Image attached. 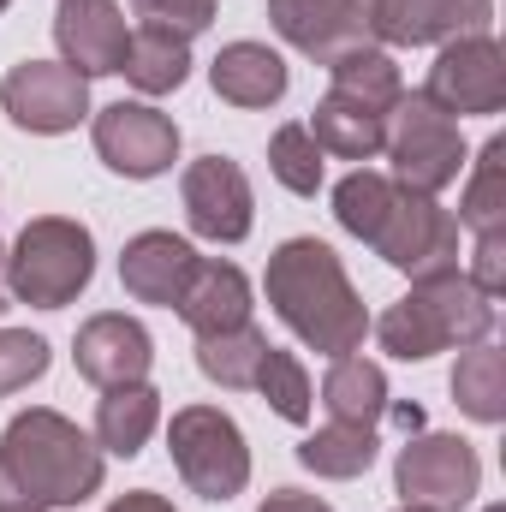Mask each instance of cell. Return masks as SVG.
I'll use <instances>...</instances> for the list:
<instances>
[{
    "label": "cell",
    "mask_w": 506,
    "mask_h": 512,
    "mask_svg": "<svg viewBox=\"0 0 506 512\" xmlns=\"http://www.w3.org/2000/svg\"><path fill=\"white\" fill-rule=\"evenodd\" d=\"M102 447L48 405H30L0 435V512H60L84 507L102 489Z\"/></svg>",
    "instance_id": "1"
},
{
    "label": "cell",
    "mask_w": 506,
    "mask_h": 512,
    "mask_svg": "<svg viewBox=\"0 0 506 512\" xmlns=\"http://www.w3.org/2000/svg\"><path fill=\"white\" fill-rule=\"evenodd\" d=\"M268 304L274 316L322 358H346L364 346L370 334V310L358 298V286L346 280V262L334 256V245L322 239H286L268 256Z\"/></svg>",
    "instance_id": "2"
},
{
    "label": "cell",
    "mask_w": 506,
    "mask_h": 512,
    "mask_svg": "<svg viewBox=\"0 0 506 512\" xmlns=\"http://www.w3.org/2000/svg\"><path fill=\"white\" fill-rule=\"evenodd\" d=\"M489 334H495V298H483L459 268L453 274L411 280V292L399 304H387L381 322H376L381 352H393L399 364H423L435 352L477 346Z\"/></svg>",
    "instance_id": "3"
},
{
    "label": "cell",
    "mask_w": 506,
    "mask_h": 512,
    "mask_svg": "<svg viewBox=\"0 0 506 512\" xmlns=\"http://www.w3.org/2000/svg\"><path fill=\"white\" fill-rule=\"evenodd\" d=\"M96 280V239L72 215H36L6 251V292L30 310H66Z\"/></svg>",
    "instance_id": "4"
},
{
    "label": "cell",
    "mask_w": 506,
    "mask_h": 512,
    "mask_svg": "<svg viewBox=\"0 0 506 512\" xmlns=\"http://www.w3.org/2000/svg\"><path fill=\"white\" fill-rule=\"evenodd\" d=\"M167 453H173V471L185 477V489L203 495V501H233L251 483L245 429L221 405H185V411H173Z\"/></svg>",
    "instance_id": "5"
},
{
    "label": "cell",
    "mask_w": 506,
    "mask_h": 512,
    "mask_svg": "<svg viewBox=\"0 0 506 512\" xmlns=\"http://www.w3.org/2000/svg\"><path fill=\"white\" fill-rule=\"evenodd\" d=\"M387 161H393V179L417 197H441L459 173H465V137L459 120H447L423 90L399 96L387 108Z\"/></svg>",
    "instance_id": "6"
},
{
    "label": "cell",
    "mask_w": 506,
    "mask_h": 512,
    "mask_svg": "<svg viewBox=\"0 0 506 512\" xmlns=\"http://www.w3.org/2000/svg\"><path fill=\"white\" fill-rule=\"evenodd\" d=\"M393 489H399L405 507L465 512L477 501V489H483V459L459 435L417 429V435H405V447L393 459Z\"/></svg>",
    "instance_id": "7"
},
{
    "label": "cell",
    "mask_w": 506,
    "mask_h": 512,
    "mask_svg": "<svg viewBox=\"0 0 506 512\" xmlns=\"http://www.w3.org/2000/svg\"><path fill=\"white\" fill-rule=\"evenodd\" d=\"M370 251L411 274V280H429V274H453L459 268V221L435 203V197H417L393 179V203L381 215V227L370 233Z\"/></svg>",
    "instance_id": "8"
},
{
    "label": "cell",
    "mask_w": 506,
    "mask_h": 512,
    "mask_svg": "<svg viewBox=\"0 0 506 512\" xmlns=\"http://www.w3.org/2000/svg\"><path fill=\"white\" fill-rule=\"evenodd\" d=\"M423 96H429L447 120H465V114H501L506 108V54H501V42H495L489 30L441 42Z\"/></svg>",
    "instance_id": "9"
},
{
    "label": "cell",
    "mask_w": 506,
    "mask_h": 512,
    "mask_svg": "<svg viewBox=\"0 0 506 512\" xmlns=\"http://www.w3.org/2000/svg\"><path fill=\"white\" fill-rule=\"evenodd\" d=\"M0 108L18 131L60 137L90 120V78H78L66 60H18L0 84Z\"/></svg>",
    "instance_id": "10"
},
{
    "label": "cell",
    "mask_w": 506,
    "mask_h": 512,
    "mask_svg": "<svg viewBox=\"0 0 506 512\" xmlns=\"http://www.w3.org/2000/svg\"><path fill=\"white\" fill-rule=\"evenodd\" d=\"M376 6L381 0H268V24L304 60L334 66L340 54L376 42Z\"/></svg>",
    "instance_id": "11"
},
{
    "label": "cell",
    "mask_w": 506,
    "mask_h": 512,
    "mask_svg": "<svg viewBox=\"0 0 506 512\" xmlns=\"http://www.w3.org/2000/svg\"><path fill=\"white\" fill-rule=\"evenodd\" d=\"M90 143L126 179H161L179 161V126L149 102H108L90 120Z\"/></svg>",
    "instance_id": "12"
},
{
    "label": "cell",
    "mask_w": 506,
    "mask_h": 512,
    "mask_svg": "<svg viewBox=\"0 0 506 512\" xmlns=\"http://www.w3.org/2000/svg\"><path fill=\"white\" fill-rule=\"evenodd\" d=\"M179 197H185V221L197 239H209V245H245L251 239L256 197L239 161H227V155L191 161L179 179Z\"/></svg>",
    "instance_id": "13"
},
{
    "label": "cell",
    "mask_w": 506,
    "mask_h": 512,
    "mask_svg": "<svg viewBox=\"0 0 506 512\" xmlns=\"http://www.w3.org/2000/svg\"><path fill=\"white\" fill-rule=\"evenodd\" d=\"M54 42H60V60H66L78 78H108V72L126 66L131 24L114 0H60V12H54Z\"/></svg>",
    "instance_id": "14"
},
{
    "label": "cell",
    "mask_w": 506,
    "mask_h": 512,
    "mask_svg": "<svg viewBox=\"0 0 506 512\" xmlns=\"http://www.w3.org/2000/svg\"><path fill=\"white\" fill-rule=\"evenodd\" d=\"M72 358H78V376L96 387H126V382H149V364H155V340L137 316L120 310H102L78 328L72 340Z\"/></svg>",
    "instance_id": "15"
},
{
    "label": "cell",
    "mask_w": 506,
    "mask_h": 512,
    "mask_svg": "<svg viewBox=\"0 0 506 512\" xmlns=\"http://www.w3.org/2000/svg\"><path fill=\"white\" fill-rule=\"evenodd\" d=\"M495 0H381L376 6V42L393 48H441L453 36L489 30Z\"/></svg>",
    "instance_id": "16"
},
{
    "label": "cell",
    "mask_w": 506,
    "mask_h": 512,
    "mask_svg": "<svg viewBox=\"0 0 506 512\" xmlns=\"http://www.w3.org/2000/svg\"><path fill=\"white\" fill-rule=\"evenodd\" d=\"M197 262H203V256L191 251L179 233H137V239H126V251H120V286H126L137 304L173 310V304L185 298Z\"/></svg>",
    "instance_id": "17"
},
{
    "label": "cell",
    "mask_w": 506,
    "mask_h": 512,
    "mask_svg": "<svg viewBox=\"0 0 506 512\" xmlns=\"http://www.w3.org/2000/svg\"><path fill=\"white\" fill-rule=\"evenodd\" d=\"M179 310V322L191 328V334H227V328H245L251 322V280H245V268H233V262H221V256H203L197 262V274H191V286H185V298L173 304Z\"/></svg>",
    "instance_id": "18"
},
{
    "label": "cell",
    "mask_w": 506,
    "mask_h": 512,
    "mask_svg": "<svg viewBox=\"0 0 506 512\" xmlns=\"http://www.w3.org/2000/svg\"><path fill=\"white\" fill-rule=\"evenodd\" d=\"M209 84L221 102L233 108H274L286 96V60L268 48V42H227L215 60H209Z\"/></svg>",
    "instance_id": "19"
},
{
    "label": "cell",
    "mask_w": 506,
    "mask_h": 512,
    "mask_svg": "<svg viewBox=\"0 0 506 512\" xmlns=\"http://www.w3.org/2000/svg\"><path fill=\"white\" fill-rule=\"evenodd\" d=\"M304 131H310L316 149L334 155V161H376L381 143H387V114L352 102V96H340V90H328V96L310 108V126Z\"/></svg>",
    "instance_id": "20"
},
{
    "label": "cell",
    "mask_w": 506,
    "mask_h": 512,
    "mask_svg": "<svg viewBox=\"0 0 506 512\" xmlns=\"http://www.w3.org/2000/svg\"><path fill=\"white\" fill-rule=\"evenodd\" d=\"M155 423H161V393L149 382L102 387V399H96V435L90 441L102 453H114V459H137L149 447Z\"/></svg>",
    "instance_id": "21"
},
{
    "label": "cell",
    "mask_w": 506,
    "mask_h": 512,
    "mask_svg": "<svg viewBox=\"0 0 506 512\" xmlns=\"http://www.w3.org/2000/svg\"><path fill=\"white\" fill-rule=\"evenodd\" d=\"M322 405H328L334 423H364V429H376L381 417H387V405H393V399H387V376H381V364L358 358V352L328 358Z\"/></svg>",
    "instance_id": "22"
},
{
    "label": "cell",
    "mask_w": 506,
    "mask_h": 512,
    "mask_svg": "<svg viewBox=\"0 0 506 512\" xmlns=\"http://www.w3.org/2000/svg\"><path fill=\"white\" fill-rule=\"evenodd\" d=\"M376 453H381V441H376V429H364V423H328V429H316V435L298 441V465L316 471V477H328V483L364 477L376 465Z\"/></svg>",
    "instance_id": "23"
},
{
    "label": "cell",
    "mask_w": 506,
    "mask_h": 512,
    "mask_svg": "<svg viewBox=\"0 0 506 512\" xmlns=\"http://www.w3.org/2000/svg\"><path fill=\"white\" fill-rule=\"evenodd\" d=\"M120 72L131 78V90H143V96H173V90L191 78V42H179V36H167V30L137 24Z\"/></svg>",
    "instance_id": "24"
},
{
    "label": "cell",
    "mask_w": 506,
    "mask_h": 512,
    "mask_svg": "<svg viewBox=\"0 0 506 512\" xmlns=\"http://www.w3.org/2000/svg\"><path fill=\"white\" fill-rule=\"evenodd\" d=\"M262 358H268V334L256 322L227 328V334H197V370L227 393H251Z\"/></svg>",
    "instance_id": "25"
},
{
    "label": "cell",
    "mask_w": 506,
    "mask_h": 512,
    "mask_svg": "<svg viewBox=\"0 0 506 512\" xmlns=\"http://www.w3.org/2000/svg\"><path fill=\"white\" fill-rule=\"evenodd\" d=\"M453 405L471 417V423H501L506 417V358L501 346L477 340L459 352L453 364Z\"/></svg>",
    "instance_id": "26"
},
{
    "label": "cell",
    "mask_w": 506,
    "mask_h": 512,
    "mask_svg": "<svg viewBox=\"0 0 506 512\" xmlns=\"http://www.w3.org/2000/svg\"><path fill=\"white\" fill-rule=\"evenodd\" d=\"M465 197H459V227L471 233H506V137H489L477 149V161H465Z\"/></svg>",
    "instance_id": "27"
},
{
    "label": "cell",
    "mask_w": 506,
    "mask_h": 512,
    "mask_svg": "<svg viewBox=\"0 0 506 512\" xmlns=\"http://www.w3.org/2000/svg\"><path fill=\"white\" fill-rule=\"evenodd\" d=\"M328 78H334V90H340V96H352V102H364V108H376V114H387V108L405 96L393 54H387V48H376V42H370V48L340 54V60L328 66Z\"/></svg>",
    "instance_id": "28"
},
{
    "label": "cell",
    "mask_w": 506,
    "mask_h": 512,
    "mask_svg": "<svg viewBox=\"0 0 506 512\" xmlns=\"http://www.w3.org/2000/svg\"><path fill=\"white\" fill-rule=\"evenodd\" d=\"M387 203H393V179L376 173V167H358V173H346V179L334 185V221H340L352 239H364V245H370V233L381 227Z\"/></svg>",
    "instance_id": "29"
},
{
    "label": "cell",
    "mask_w": 506,
    "mask_h": 512,
    "mask_svg": "<svg viewBox=\"0 0 506 512\" xmlns=\"http://www.w3.org/2000/svg\"><path fill=\"white\" fill-rule=\"evenodd\" d=\"M256 393L268 399V411H274V417H286V423H310L316 387H310V370H304L292 352L268 346V358H262V370H256Z\"/></svg>",
    "instance_id": "30"
},
{
    "label": "cell",
    "mask_w": 506,
    "mask_h": 512,
    "mask_svg": "<svg viewBox=\"0 0 506 512\" xmlns=\"http://www.w3.org/2000/svg\"><path fill=\"white\" fill-rule=\"evenodd\" d=\"M322 161H328V155L316 149V137L298 126V120L268 137V173H274L292 197H316V191H322Z\"/></svg>",
    "instance_id": "31"
},
{
    "label": "cell",
    "mask_w": 506,
    "mask_h": 512,
    "mask_svg": "<svg viewBox=\"0 0 506 512\" xmlns=\"http://www.w3.org/2000/svg\"><path fill=\"white\" fill-rule=\"evenodd\" d=\"M48 340L30 334V328H0V399L6 393H24L30 382L48 376Z\"/></svg>",
    "instance_id": "32"
},
{
    "label": "cell",
    "mask_w": 506,
    "mask_h": 512,
    "mask_svg": "<svg viewBox=\"0 0 506 512\" xmlns=\"http://www.w3.org/2000/svg\"><path fill=\"white\" fill-rule=\"evenodd\" d=\"M131 12L149 30H167L179 42H191V36H203L215 24V0H131Z\"/></svg>",
    "instance_id": "33"
},
{
    "label": "cell",
    "mask_w": 506,
    "mask_h": 512,
    "mask_svg": "<svg viewBox=\"0 0 506 512\" xmlns=\"http://www.w3.org/2000/svg\"><path fill=\"white\" fill-rule=\"evenodd\" d=\"M483 298H501L506 286V233H477V251H471V274H465Z\"/></svg>",
    "instance_id": "34"
},
{
    "label": "cell",
    "mask_w": 506,
    "mask_h": 512,
    "mask_svg": "<svg viewBox=\"0 0 506 512\" xmlns=\"http://www.w3.org/2000/svg\"><path fill=\"white\" fill-rule=\"evenodd\" d=\"M256 512H334V507H328V501H316V495H304V489H274Z\"/></svg>",
    "instance_id": "35"
},
{
    "label": "cell",
    "mask_w": 506,
    "mask_h": 512,
    "mask_svg": "<svg viewBox=\"0 0 506 512\" xmlns=\"http://www.w3.org/2000/svg\"><path fill=\"white\" fill-rule=\"evenodd\" d=\"M108 512H173V501H167V495H155V489H131V495H120Z\"/></svg>",
    "instance_id": "36"
},
{
    "label": "cell",
    "mask_w": 506,
    "mask_h": 512,
    "mask_svg": "<svg viewBox=\"0 0 506 512\" xmlns=\"http://www.w3.org/2000/svg\"><path fill=\"white\" fill-rule=\"evenodd\" d=\"M387 411H393V423H399L405 435H417V429H423V411H417V405H387Z\"/></svg>",
    "instance_id": "37"
},
{
    "label": "cell",
    "mask_w": 506,
    "mask_h": 512,
    "mask_svg": "<svg viewBox=\"0 0 506 512\" xmlns=\"http://www.w3.org/2000/svg\"><path fill=\"white\" fill-rule=\"evenodd\" d=\"M12 310V292H6V245H0V316Z\"/></svg>",
    "instance_id": "38"
},
{
    "label": "cell",
    "mask_w": 506,
    "mask_h": 512,
    "mask_svg": "<svg viewBox=\"0 0 506 512\" xmlns=\"http://www.w3.org/2000/svg\"><path fill=\"white\" fill-rule=\"evenodd\" d=\"M399 512H435V507H399Z\"/></svg>",
    "instance_id": "39"
},
{
    "label": "cell",
    "mask_w": 506,
    "mask_h": 512,
    "mask_svg": "<svg viewBox=\"0 0 506 512\" xmlns=\"http://www.w3.org/2000/svg\"><path fill=\"white\" fill-rule=\"evenodd\" d=\"M6 6H12V0H0V12H6Z\"/></svg>",
    "instance_id": "40"
},
{
    "label": "cell",
    "mask_w": 506,
    "mask_h": 512,
    "mask_svg": "<svg viewBox=\"0 0 506 512\" xmlns=\"http://www.w3.org/2000/svg\"><path fill=\"white\" fill-rule=\"evenodd\" d=\"M489 512H501V507H489Z\"/></svg>",
    "instance_id": "41"
}]
</instances>
